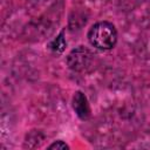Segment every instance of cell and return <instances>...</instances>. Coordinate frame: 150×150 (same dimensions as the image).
<instances>
[{
	"mask_svg": "<svg viewBox=\"0 0 150 150\" xmlns=\"http://www.w3.org/2000/svg\"><path fill=\"white\" fill-rule=\"evenodd\" d=\"M66 46H67V42H66V40H64V32H63V30H62L54 40H52L50 43L48 45V47H49L53 52H55V53H62V52L64 50Z\"/></svg>",
	"mask_w": 150,
	"mask_h": 150,
	"instance_id": "4",
	"label": "cell"
},
{
	"mask_svg": "<svg viewBox=\"0 0 150 150\" xmlns=\"http://www.w3.org/2000/svg\"><path fill=\"white\" fill-rule=\"evenodd\" d=\"M93 56V53L87 47L79 46L68 54L67 64L74 71H82L90 66Z\"/></svg>",
	"mask_w": 150,
	"mask_h": 150,
	"instance_id": "2",
	"label": "cell"
},
{
	"mask_svg": "<svg viewBox=\"0 0 150 150\" xmlns=\"http://www.w3.org/2000/svg\"><path fill=\"white\" fill-rule=\"evenodd\" d=\"M73 109L81 120H87L90 116V105L87 96L82 91H76L73 96Z\"/></svg>",
	"mask_w": 150,
	"mask_h": 150,
	"instance_id": "3",
	"label": "cell"
},
{
	"mask_svg": "<svg viewBox=\"0 0 150 150\" xmlns=\"http://www.w3.org/2000/svg\"><path fill=\"white\" fill-rule=\"evenodd\" d=\"M87 36L89 43L100 50H109L114 48L117 42V30L109 21H98L94 23L89 28Z\"/></svg>",
	"mask_w": 150,
	"mask_h": 150,
	"instance_id": "1",
	"label": "cell"
},
{
	"mask_svg": "<svg viewBox=\"0 0 150 150\" xmlns=\"http://www.w3.org/2000/svg\"><path fill=\"white\" fill-rule=\"evenodd\" d=\"M48 149H69V145L67 143H64L63 141L59 139V141H55L53 142L50 145H48Z\"/></svg>",
	"mask_w": 150,
	"mask_h": 150,
	"instance_id": "5",
	"label": "cell"
}]
</instances>
